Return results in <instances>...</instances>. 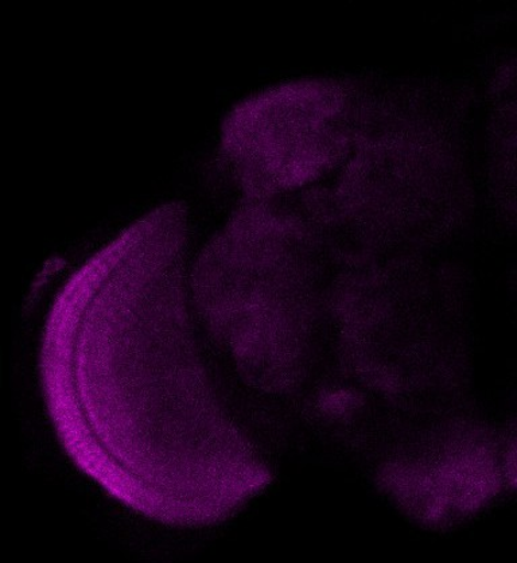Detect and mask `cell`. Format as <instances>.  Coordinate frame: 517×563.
Returning <instances> with one entry per match:
<instances>
[{
    "label": "cell",
    "instance_id": "6da1fadb",
    "mask_svg": "<svg viewBox=\"0 0 517 563\" xmlns=\"http://www.w3.org/2000/svg\"><path fill=\"white\" fill-rule=\"evenodd\" d=\"M185 253L158 233L124 232L54 305L42 369L53 421L75 453L88 445L112 456L119 443L123 457L135 448L140 456L251 452L198 355Z\"/></svg>",
    "mask_w": 517,
    "mask_h": 563
},
{
    "label": "cell",
    "instance_id": "7a4b0ae2",
    "mask_svg": "<svg viewBox=\"0 0 517 563\" xmlns=\"http://www.w3.org/2000/svg\"><path fill=\"white\" fill-rule=\"evenodd\" d=\"M245 201L216 233L191 273L198 313L233 355L306 344L309 286L318 251L308 207Z\"/></svg>",
    "mask_w": 517,
    "mask_h": 563
},
{
    "label": "cell",
    "instance_id": "3957f363",
    "mask_svg": "<svg viewBox=\"0 0 517 563\" xmlns=\"http://www.w3.org/2000/svg\"><path fill=\"white\" fill-rule=\"evenodd\" d=\"M351 111L341 88L318 80L284 84L234 107L221 154L246 201L279 199L332 169L350 145Z\"/></svg>",
    "mask_w": 517,
    "mask_h": 563
},
{
    "label": "cell",
    "instance_id": "277c9868",
    "mask_svg": "<svg viewBox=\"0 0 517 563\" xmlns=\"http://www.w3.org/2000/svg\"><path fill=\"white\" fill-rule=\"evenodd\" d=\"M358 153L336 195L341 218L375 239H426L452 218L455 161L432 129L387 130Z\"/></svg>",
    "mask_w": 517,
    "mask_h": 563
},
{
    "label": "cell",
    "instance_id": "5b68a950",
    "mask_svg": "<svg viewBox=\"0 0 517 563\" xmlns=\"http://www.w3.org/2000/svg\"><path fill=\"white\" fill-rule=\"evenodd\" d=\"M378 483L413 519L447 526L483 511L501 494V449L484 434L464 433L432 456L391 461Z\"/></svg>",
    "mask_w": 517,
    "mask_h": 563
},
{
    "label": "cell",
    "instance_id": "8992f818",
    "mask_svg": "<svg viewBox=\"0 0 517 563\" xmlns=\"http://www.w3.org/2000/svg\"><path fill=\"white\" fill-rule=\"evenodd\" d=\"M505 77L492 131V187L505 214L517 220V67Z\"/></svg>",
    "mask_w": 517,
    "mask_h": 563
},
{
    "label": "cell",
    "instance_id": "52a82bcc",
    "mask_svg": "<svg viewBox=\"0 0 517 563\" xmlns=\"http://www.w3.org/2000/svg\"><path fill=\"white\" fill-rule=\"evenodd\" d=\"M501 461L505 487L517 490V433L501 449Z\"/></svg>",
    "mask_w": 517,
    "mask_h": 563
}]
</instances>
